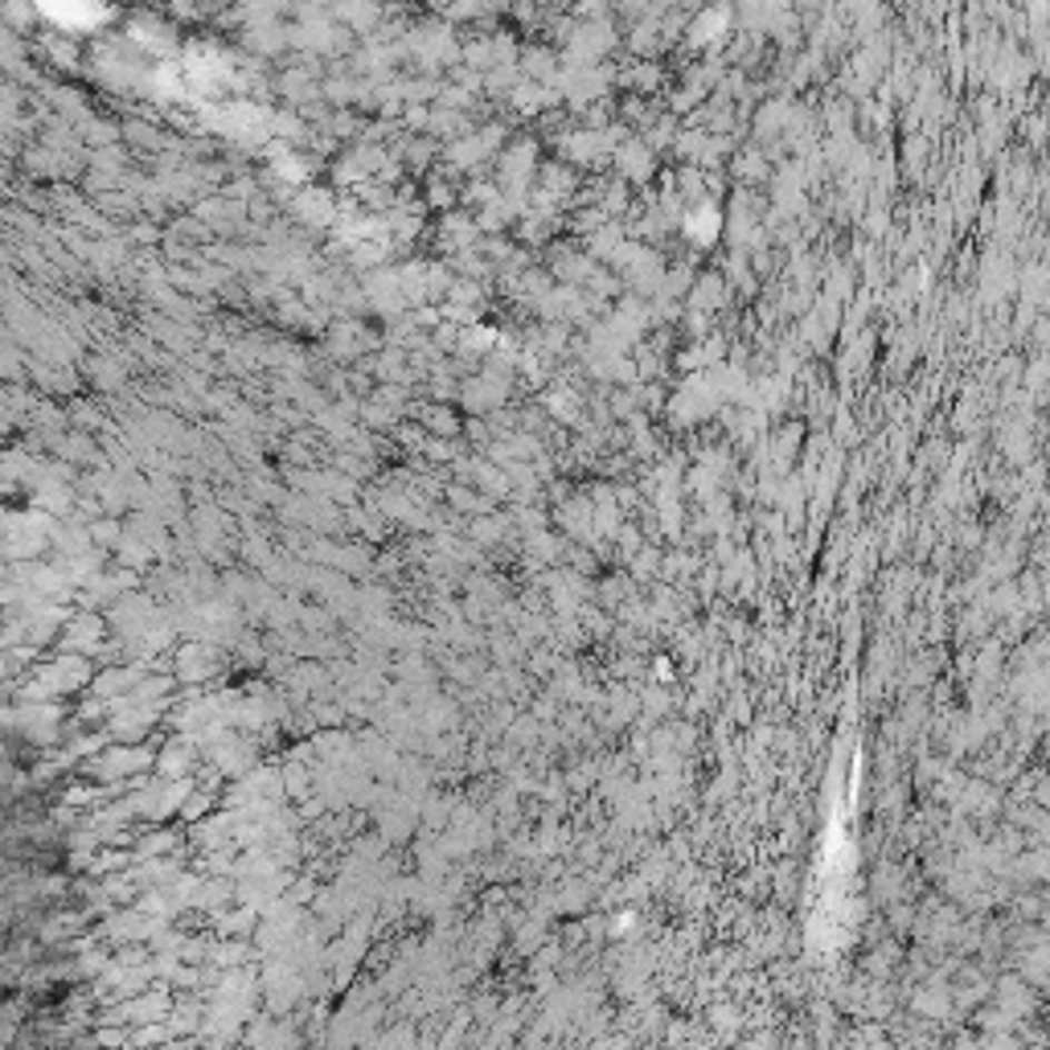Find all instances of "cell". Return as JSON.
<instances>
[{
	"instance_id": "1",
	"label": "cell",
	"mask_w": 1050,
	"mask_h": 1050,
	"mask_svg": "<svg viewBox=\"0 0 1050 1050\" xmlns=\"http://www.w3.org/2000/svg\"><path fill=\"white\" fill-rule=\"evenodd\" d=\"M103 636V620L91 616V612H75V616H66L62 632H58V641H62L66 653H95V641Z\"/></svg>"
}]
</instances>
